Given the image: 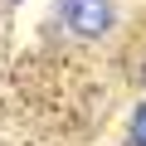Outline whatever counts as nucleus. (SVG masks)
<instances>
[{
  "label": "nucleus",
  "mask_w": 146,
  "mask_h": 146,
  "mask_svg": "<svg viewBox=\"0 0 146 146\" xmlns=\"http://www.w3.org/2000/svg\"><path fill=\"white\" fill-rule=\"evenodd\" d=\"M58 15L68 34L78 39H102L112 29V0H58Z\"/></svg>",
  "instance_id": "f257e3e1"
},
{
  "label": "nucleus",
  "mask_w": 146,
  "mask_h": 146,
  "mask_svg": "<svg viewBox=\"0 0 146 146\" xmlns=\"http://www.w3.org/2000/svg\"><path fill=\"white\" fill-rule=\"evenodd\" d=\"M127 146H146V102H136L131 127H127Z\"/></svg>",
  "instance_id": "f03ea898"
},
{
  "label": "nucleus",
  "mask_w": 146,
  "mask_h": 146,
  "mask_svg": "<svg viewBox=\"0 0 146 146\" xmlns=\"http://www.w3.org/2000/svg\"><path fill=\"white\" fill-rule=\"evenodd\" d=\"M141 88H146V63H141Z\"/></svg>",
  "instance_id": "7ed1b4c3"
}]
</instances>
